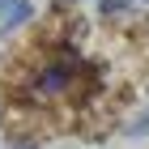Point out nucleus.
<instances>
[{
	"label": "nucleus",
	"mask_w": 149,
	"mask_h": 149,
	"mask_svg": "<svg viewBox=\"0 0 149 149\" xmlns=\"http://www.w3.org/2000/svg\"><path fill=\"white\" fill-rule=\"evenodd\" d=\"M90 81V64L72 43H56L47 56H38L22 77V98L38 107H64L85 94Z\"/></svg>",
	"instance_id": "nucleus-1"
},
{
	"label": "nucleus",
	"mask_w": 149,
	"mask_h": 149,
	"mask_svg": "<svg viewBox=\"0 0 149 149\" xmlns=\"http://www.w3.org/2000/svg\"><path fill=\"white\" fill-rule=\"evenodd\" d=\"M128 132H132V136H145V132H149V111H145V115H141L136 124H128Z\"/></svg>",
	"instance_id": "nucleus-2"
},
{
	"label": "nucleus",
	"mask_w": 149,
	"mask_h": 149,
	"mask_svg": "<svg viewBox=\"0 0 149 149\" xmlns=\"http://www.w3.org/2000/svg\"><path fill=\"white\" fill-rule=\"evenodd\" d=\"M9 9H13V0H0V22L9 17Z\"/></svg>",
	"instance_id": "nucleus-3"
}]
</instances>
